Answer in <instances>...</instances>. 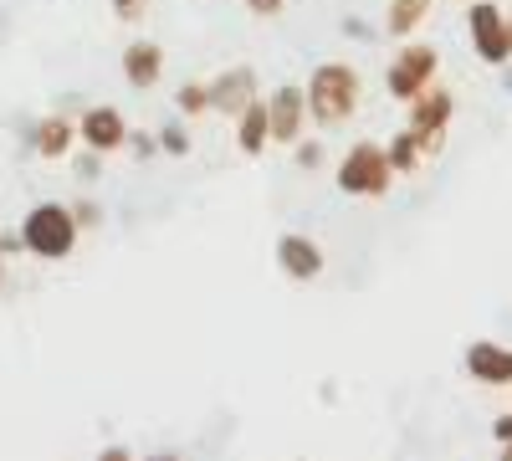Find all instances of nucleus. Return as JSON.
I'll use <instances>...</instances> for the list:
<instances>
[{
    "label": "nucleus",
    "instance_id": "f257e3e1",
    "mask_svg": "<svg viewBox=\"0 0 512 461\" xmlns=\"http://www.w3.org/2000/svg\"><path fill=\"white\" fill-rule=\"evenodd\" d=\"M359 93H364V82L349 62H323L313 67L308 77V113L318 129H338V123H349L359 113Z\"/></svg>",
    "mask_w": 512,
    "mask_h": 461
},
{
    "label": "nucleus",
    "instance_id": "f03ea898",
    "mask_svg": "<svg viewBox=\"0 0 512 461\" xmlns=\"http://www.w3.org/2000/svg\"><path fill=\"white\" fill-rule=\"evenodd\" d=\"M77 231H82V226H77V216H72V205L41 200V205H31L26 221H21V246L31 251V257H41V262H62V257H72Z\"/></svg>",
    "mask_w": 512,
    "mask_h": 461
},
{
    "label": "nucleus",
    "instance_id": "7ed1b4c3",
    "mask_svg": "<svg viewBox=\"0 0 512 461\" xmlns=\"http://www.w3.org/2000/svg\"><path fill=\"white\" fill-rule=\"evenodd\" d=\"M338 190L354 195V200H384L395 185V164L384 144H354L344 159H338Z\"/></svg>",
    "mask_w": 512,
    "mask_h": 461
},
{
    "label": "nucleus",
    "instance_id": "20e7f679",
    "mask_svg": "<svg viewBox=\"0 0 512 461\" xmlns=\"http://www.w3.org/2000/svg\"><path fill=\"white\" fill-rule=\"evenodd\" d=\"M441 72V52L425 47V41H405V47L395 52V62L384 67V88H390V98L410 103L420 88H431Z\"/></svg>",
    "mask_w": 512,
    "mask_h": 461
},
{
    "label": "nucleus",
    "instance_id": "39448f33",
    "mask_svg": "<svg viewBox=\"0 0 512 461\" xmlns=\"http://www.w3.org/2000/svg\"><path fill=\"white\" fill-rule=\"evenodd\" d=\"M466 31H472V52L487 67H507L512 47H507V11L497 0H466Z\"/></svg>",
    "mask_w": 512,
    "mask_h": 461
},
{
    "label": "nucleus",
    "instance_id": "423d86ee",
    "mask_svg": "<svg viewBox=\"0 0 512 461\" xmlns=\"http://www.w3.org/2000/svg\"><path fill=\"white\" fill-rule=\"evenodd\" d=\"M410 129L425 139V144H431L436 154L446 149V129H451V113H456V98H451V88H441V82H431V88H420L410 103Z\"/></svg>",
    "mask_w": 512,
    "mask_h": 461
},
{
    "label": "nucleus",
    "instance_id": "0eeeda50",
    "mask_svg": "<svg viewBox=\"0 0 512 461\" xmlns=\"http://www.w3.org/2000/svg\"><path fill=\"white\" fill-rule=\"evenodd\" d=\"M267 123H272V144H297L308 129V88L282 82L277 93H267Z\"/></svg>",
    "mask_w": 512,
    "mask_h": 461
},
{
    "label": "nucleus",
    "instance_id": "6e6552de",
    "mask_svg": "<svg viewBox=\"0 0 512 461\" xmlns=\"http://www.w3.org/2000/svg\"><path fill=\"white\" fill-rule=\"evenodd\" d=\"M262 93H256V72L241 62V67H226L210 77V113H226L231 123L246 113V103H256Z\"/></svg>",
    "mask_w": 512,
    "mask_h": 461
},
{
    "label": "nucleus",
    "instance_id": "1a4fd4ad",
    "mask_svg": "<svg viewBox=\"0 0 512 461\" xmlns=\"http://www.w3.org/2000/svg\"><path fill=\"white\" fill-rule=\"evenodd\" d=\"M77 144H82V149H98V154L123 149V144H128V123H123V113L108 108V103H93L88 113L77 118Z\"/></svg>",
    "mask_w": 512,
    "mask_h": 461
},
{
    "label": "nucleus",
    "instance_id": "9d476101",
    "mask_svg": "<svg viewBox=\"0 0 512 461\" xmlns=\"http://www.w3.org/2000/svg\"><path fill=\"white\" fill-rule=\"evenodd\" d=\"M277 267H282V277H292V282H318L328 262H323V246H318L313 236L287 231V236H277Z\"/></svg>",
    "mask_w": 512,
    "mask_h": 461
},
{
    "label": "nucleus",
    "instance_id": "9b49d317",
    "mask_svg": "<svg viewBox=\"0 0 512 461\" xmlns=\"http://www.w3.org/2000/svg\"><path fill=\"white\" fill-rule=\"evenodd\" d=\"M466 374H472L477 385L487 390H512V349L507 344H492V339H477L472 349H466Z\"/></svg>",
    "mask_w": 512,
    "mask_h": 461
},
{
    "label": "nucleus",
    "instance_id": "f8f14e48",
    "mask_svg": "<svg viewBox=\"0 0 512 461\" xmlns=\"http://www.w3.org/2000/svg\"><path fill=\"white\" fill-rule=\"evenodd\" d=\"M72 144H77V118H67V113L36 118L31 134H26V149H31L36 159H67Z\"/></svg>",
    "mask_w": 512,
    "mask_h": 461
},
{
    "label": "nucleus",
    "instance_id": "ddd939ff",
    "mask_svg": "<svg viewBox=\"0 0 512 461\" xmlns=\"http://www.w3.org/2000/svg\"><path fill=\"white\" fill-rule=\"evenodd\" d=\"M159 77H164V47H159V41H149V36L128 41V47H123V82H128V88L149 93V88H159Z\"/></svg>",
    "mask_w": 512,
    "mask_h": 461
},
{
    "label": "nucleus",
    "instance_id": "4468645a",
    "mask_svg": "<svg viewBox=\"0 0 512 461\" xmlns=\"http://www.w3.org/2000/svg\"><path fill=\"white\" fill-rule=\"evenodd\" d=\"M267 144H272L267 98H256V103H246V113L236 118V149H241L246 159H262V154H267Z\"/></svg>",
    "mask_w": 512,
    "mask_h": 461
},
{
    "label": "nucleus",
    "instance_id": "2eb2a0df",
    "mask_svg": "<svg viewBox=\"0 0 512 461\" xmlns=\"http://www.w3.org/2000/svg\"><path fill=\"white\" fill-rule=\"evenodd\" d=\"M425 21H431V0H390L384 6V36L390 41H410Z\"/></svg>",
    "mask_w": 512,
    "mask_h": 461
},
{
    "label": "nucleus",
    "instance_id": "dca6fc26",
    "mask_svg": "<svg viewBox=\"0 0 512 461\" xmlns=\"http://www.w3.org/2000/svg\"><path fill=\"white\" fill-rule=\"evenodd\" d=\"M425 159H436V149L405 123V129L390 139V164H395V175H420V170H425Z\"/></svg>",
    "mask_w": 512,
    "mask_h": 461
},
{
    "label": "nucleus",
    "instance_id": "f3484780",
    "mask_svg": "<svg viewBox=\"0 0 512 461\" xmlns=\"http://www.w3.org/2000/svg\"><path fill=\"white\" fill-rule=\"evenodd\" d=\"M175 108H180L185 118H200V113H210V82H185V88L175 93Z\"/></svg>",
    "mask_w": 512,
    "mask_h": 461
},
{
    "label": "nucleus",
    "instance_id": "a211bd4d",
    "mask_svg": "<svg viewBox=\"0 0 512 461\" xmlns=\"http://www.w3.org/2000/svg\"><path fill=\"white\" fill-rule=\"evenodd\" d=\"M159 149H164V154H175V159H185V154H190L185 123H164V129H159Z\"/></svg>",
    "mask_w": 512,
    "mask_h": 461
},
{
    "label": "nucleus",
    "instance_id": "6ab92c4d",
    "mask_svg": "<svg viewBox=\"0 0 512 461\" xmlns=\"http://www.w3.org/2000/svg\"><path fill=\"white\" fill-rule=\"evenodd\" d=\"M292 159L303 164V170H323V159H328V149H323L318 139H297V144H292Z\"/></svg>",
    "mask_w": 512,
    "mask_h": 461
},
{
    "label": "nucleus",
    "instance_id": "aec40b11",
    "mask_svg": "<svg viewBox=\"0 0 512 461\" xmlns=\"http://www.w3.org/2000/svg\"><path fill=\"white\" fill-rule=\"evenodd\" d=\"M128 149H134V159H149V154H164L154 134H128Z\"/></svg>",
    "mask_w": 512,
    "mask_h": 461
},
{
    "label": "nucleus",
    "instance_id": "412c9836",
    "mask_svg": "<svg viewBox=\"0 0 512 461\" xmlns=\"http://www.w3.org/2000/svg\"><path fill=\"white\" fill-rule=\"evenodd\" d=\"M98 159H103L98 149H88V154L77 159V180H82V185H93V180H98Z\"/></svg>",
    "mask_w": 512,
    "mask_h": 461
},
{
    "label": "nucleus",
    "instance_id": "4be33fe9",
    "mask_svg": "<svg viewBox=\"0 0 512 461\" xmlns=\"http://www.w3.org/2000/svg\"><path fill=\"white\" fill-rule=\"evenodd\" d=\"M72 216H77V226H103V211H98L93 200H77V205H72Z\"/></svg>",
    "mask_w": 512,
    "mask_h": 461
},
{
    "label": "nucleus",
    "instance_id": "5701e85b",
    "mask_svg": "<svg viewBox=\"0 0 512 461\" xmlns=\"http://www.w3.org/2000/svg\"><path fill=\"white\" fill-rule=\"evenodd\" d=\"M241 6H246L251 16H282V11H287V0H241Z\"/></svg>",
    "mask_w": 512,
    "mask_h": 461
},
{
    "label": "nucleus",
    "instance_id": "b1692460",
    "mask_svg": "<svg viewBox=\"0 0 512 461\" xmlns=\"http://www.w3.org/2000/svg\"><path fill=\"white\" fill-rule=\"evenodd\" d=\"M344 36H354V41H374V26L359 21V16H349V21H344Z\"/></svg>",
    "mask_w": 512,
    "mask_h": 461
},
{
    "label": "nucleus",
    "instance_id": "393cba45",
    "mask_svg": "<svg viewBox=\"0 0 512 461\" xmlns=\"http://www.w3.org/2000/svg\"><path fill=\"white\" fill-rule=\"evenodd\" d=\"M492 441H497V446H507V441H512V410L492 421Z\"/></svg>",
    "mask_w": 512,
    "mask_h": 461
},
{
    "label": "nucleus",
    "instance_id": "a878e982",
    "mask_svg": "<svg viewBox=\"0 0 512 461\" xmlns=\"http://www.w3.org/2000/svg\"><path fill=\"white\" fill-rule=\"evenodd\" d=\"M149 6V0H113V16H123V21H134L139 11Z\"/></svg>",
    "mask_w": 512,
    "mask_h": 461
},
{
    "label": "nucleus",
    "instance_id": "bb28decb",
    "mask_svg": "<svg viewBox=\"0 0 512 461\" xmlns=\"http://www.w3.org/2000/svg\"><path fill=\"white\" fill-rule=\"evenodd\" d=\"M502 88H507V93H512V62H507V67H502Z\"/></svg>",
    "mask_w": 512,
    "mask_h": 461
},
{
    "label": "nucleus",
    "instance_id": "cd10ccee",
    "mask_svg": "<svg viewBox=\"0 0 512 461\" xmlns=\"http://www.w3.org/2000/svg\"><path fill=\"white\" fill-rule=\"evenodd\" d=\"M0 277H6V246H0Z\"/></svg>",
    "mask_w": 512,
    "mask_h": 461
},
{
    "label": "nucleus",
    "instance_id": "c85d7f7f",
    "mask_svg": "<svg viewBox=\"0 0 512 461\" xmlns=\"http://www.w3.org/2000/svg\"><path fill=\"white\" fill-rule=\"evenodd\" d=\"M507 47H512V16H507Z\"/></svg>",
    "mask_w": 512,
    "mask_h": 461
},
{
    "label": "nucleus",
    "instance_id": "c756f323",
    "mask_svg": "<svg viewBox=\"0 0 512 461\" xmlns=\"http://www.w3.org/2000/svg\"><path fill=\"white\" fill-rule=\"evenodd\" d=\"M502 456H507V461H512V441H507V446H502Z\"/></svg>",
    "mask_w": 512,
    "mask_h": 461
}]
</instances>
